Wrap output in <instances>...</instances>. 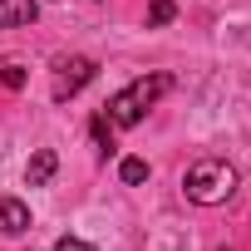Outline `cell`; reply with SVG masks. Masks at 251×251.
Instances as JSON below:
<instances>
[{
  "label": "cell",
  "mask_w": 251,
  "mask_h": 251,
  "mask_svg": "<svg viewBox=\"0 0 251 251\" xmlns=\"http://www.w3.org/2000/svg\"><path fill=\"white\" fill-rule=\"evenodd\" d=\"M54 251H99V246H89V241H79V236H59Z\"/></svg>",
  "instance_id": "11"
},
{
  "label": "cell",
  "mask_w": 251,
  "mask_h": 251,
  "mask_svg": "<svg viewBox=\"0 0 251 251\" xmlns=\"http://www.w3.org/2000/svg\"><path fill=\"white\" fill-rule=\"evenodd\" d=\"M40 20V0H0V25H35Z\"/></svg>",
  "instance_id": "4"
},
{
  "label": "cell",
  "mask_w": 251,
  "mask_h": 251,
  "mask_svg": "<svg viewBox=\"0 0 251 251\" xmlns=\"http://www.w3.org/2000/svg\"><path fill=\"white\" fill-rule=\"evenodd\" d=\"M54 168H59V158H54V148H40L30 163H25V182L30 187H45L50 177H54Z\"/></svg>",
  "instance_id": "5"
},
{
  "label": "cell",
  "mask_w": 251,
  "mask_h": 251,
  "mask_svg": "<svg viewBox=\"0 0 251 251\" xmlns=\"http://www.w3.org/2000/svg\"><path fill=\"white\" fill-rule=\"evenodd\" d=\"M177 15V5H173V0H153V5H148V25H168Z\"/></svg>",
  "instance_id": "9"
},
{
  "label": "cell",
  "mask_w": 251,
  "mask_h": 251,
  "mask_svg": "<svg viewBox=\"0 0 251 251\" xmlns=\"http://www.w3.org/2000/svg\"><path fill=\"white\" fill-rule=\"evenodd\" d=\"M168 89H173L168 74H143V79H133V84H123V89L108 99V123H113V128H133V123H143V113H148Z\"/></svg>",
  "instance_id": "1"
},
{
  "label": "cell",
  "mask_w": 251,
  "mask_h": 251,
  "mask_svg": "<svg viewBox=\"0 0 251 251\" xmlns=\"http://www.w3.org/2000/svg\"><path fill=\"white\" fill-rule=\"evenodd\" d=\"M94 74H99V64H94V59H84V54L59 59V64H54V99H59V103H64V99H74Z\"/></svg>",
  "instance_id": "3"
},
{
  "label": "cell",
  "mask_w": 251,
  "mask_h": 251,
  "mask_svg": "<svg viewBox=\"0 0 251 251\" xmlns=\"http://www.w3.org/2000/svg\"><path fill=\"white\" fill-rule=\"evenodd\" d=\"M0 231H30V207L15 202V197H0Z\"/></svg>",
  "instance_id": "6"
},
{
  "label": "cell",
  "mask_w": 251,
  "mask_h": 251,
  "mask_svg": "<svg viewBox=\"0 0 251 251\" xmlns=\"http://www.w3.org/2000/svg\"><path fill=\"white\" fill-rule=\"evenodd\" d=\"M182 192L197 207H217V202H226L236 192V168L222 163V158H202V163H192L182 173Z\"/></svg>",
  "instance_id": "2"
},
{
  "label": "cell",
  "mask_w": 251,
  "mask_h": 251,
  "mask_svg": "<svg viewBox=\"0 0 251 251\" xmlns=\"http://www.w3.org/2000/svg\"><path fill=\"white\" fill-rule=\"evenodd\" d=\"M25 84V69L20 64H0V89H20Z\"/></svg>",
  "instance_id": "10"
},
{
  "label": "cell",
  "mask_w": 251,
  "mask_h": 251,
  "mask_svg": "<svg viewBox=\"0 0 251 251\" xmlns=\"http://www.w3.org/2000/svg\"><path fill=\"white\" fill-rule=\"evenodd\" d=\"M118 177L128 182V187H138V182H148V163H143V158H123V163H118Z\"/></svg>",
  "instance_id": "8"
},
{
  "label": "cell",
  "mask_w": 251,
  "mask_h": 251,
  "mask_svg": "<svg viewBox=\"0 0 251 251\" xmlns=\"http://www.w3.org/2000/svg\"><path fill=\"white\" fill-rule=\"evenodd\" d=\"M89 133H94L99 153L108 158V153H113V123H108V113H94V118H89Z\"/></svg>",
  "instance_id": "7"
}]
</instances>
